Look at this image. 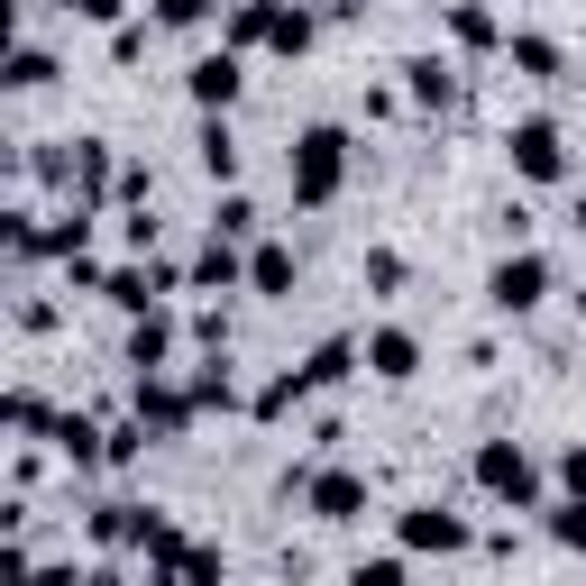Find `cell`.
Wrapping results in <instances>:
<instances>
[{"mask_svg":"<svg viewBox=\"0 0 586 586\" xmlns=\"http://www.w3.org/2000/svg\"><path fill=\"white\" fill-rule=\"evenodd\" d=\"M531 294H541V266H531V257L495 275V302H531Z\"/></svg>","mask_w":586,"mask_h":586,"instance_id":"obj_1","label":"cell"},{"mask_svg":"<svg viewBox=\"0 0 586 586\" xmlns=\"http://www.w3.org/2000/svg\"><path fill=\"white\" fill-rule=\"evenodd\" d=\"M522 165H531V174H550V165H559V147H550V129H522Z\"/></svg>","mask_w":586,"mask_h":586,"instance_id":"obj_2","label":"cell"}]
</instances>
